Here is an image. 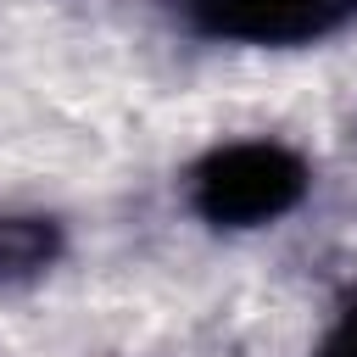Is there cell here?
Here are the masks:
<instances>
[{
	"instance_id": "2",
	"label": "cell",
	"mask_w": 357,
	"mask_h": 357,
	"mask_svg": "<svg viewBox=\"0 0 357 357\" xmlns=\"http://www.w3.org/2000/svg\"><path fill=\"white\" fill-rule=\"evenodd\" d=\"M206 39L234 45H312L357 17V0H173Z\"/></svg>"
},
{
	"instance_id": "3",
	"label": "cell",
	"mask_w": 357,
	"mask_h": 357,
	"mask_svg": "<svg viewBox=\"0 0 357 357\" xmlns=\"http://www.w3.org/2000/svg\"><path fill=\"white\" fill-rule=\"evenodd\" d=\"M61 257V223L45 212H0V290L33 284Z\"/></svg>"
},
{
	"instance_id": "4",
	"label": "cell",
	"mask_w": 357,
	"mask_h": 357,
	"mask_svg": "<svg viewBox=\"0 0 357 357\" xmlns=\"http://www.w3.org/2000/svg\"><path fill=\"white\" fill-rule=\"evenodd\" d=\"M312 357H357V296L340 307V318L329 324V335L318 340V351Z\"/></svg>"
},
{
	"instance_id": "1",
	"label": "cell",
	"mask_w": 357,
	"mask_h": 357,
	"mask_svg": "<svg viewBox=\"0 0 357 357\" xmlns=\"http://www.w3.org/2000/svg\"><path fill=\"white\" fill-rule=\"evenodd\" d=\"M312 173L279 139H229L190 167V206L212 229H262L301 206Z\"/></svg>"
}]
</instances>
